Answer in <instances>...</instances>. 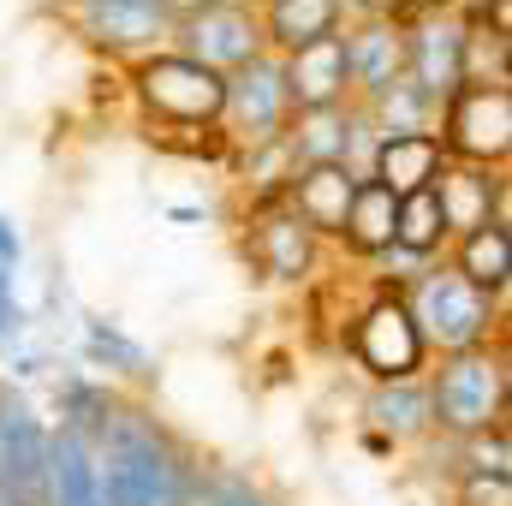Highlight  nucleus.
<instances>
[{
  "label": "nucleus",
  "mask_w": 512,
  "mask_h": 506,
  "mask_svg": "<svg viewBox=\"0 0 512 506\" xmlns=\"http://www.w3.org/2000/svg\"><path fill=\"white\" fill-rule=\"evenodd\" d=\"M96 471H102V501L108 506H197L203 483H209L167 441V429L131 405H120L114 429L96 441Z\"/></svg>",
  "instance_id": "1"
},
{
  "label": "nucleus",
  "mask_w": 512,
  "mask_h": 506,
  "mask_svg": "<svg viewBox=\"0 0 512 506\" xmlns=\"http://www.w3.org/2000/svg\"><path fill=\"white\" fill-rule=\"evenodd\" d=\"M405 310L429 346V358H453V352H477V346H501L507 340V298H489L477 292L465 274L441 262H423L411 280H405Z\"/></svg>",
  "instance_id": "2"
},
{
  "label": "nucleus",
  "mask_w": 512,
  "mask_h": 506,
  "mask_svg": "<svg viewBox=\"0 0 512 506\" xmlns=\"http://www.w3.org/2000/svg\"><path fill=\"white\" fill-rule=\"evenodd\" d=\"M423 387H429V423L447 441H471V435L507 429V340L435 358Z\"/></svg>",
  "instance_id": "3"
},
{
  "label": "nucleus",
  "mask_w": 512,
  "mask_h": 506,
  "mask_svg": "<svg viewBox=\"0 0 512 506\" xmlns=\"http://www.w3.org/2000/svg\"><path fill=\"white\" fill-rule=\"evenodd\" d=\"M131 72V96L143 108V120L155 137H173V131H203V137H221V102H227V78L185 60L179 48H161L149 60L126 66Z\"/></svg>",
  "instance_id": "4"
},
{
  "label": "nucleus",
  "mask_w": 512,
  "mask_h": 506,
  "mask_svg": "<svg viewBox=\"0 0 512 506\" xmlns=\"http://www.w3.org/2000/svg\"><path fill=\"white\" fill-rule=\"evenodd\" d=\"M393 12L405 24V84L441 108L465 84V6L417 0V6H393Z\"/></svg>",
  "instance_id": "5"
},
{
  "label": "nucleus",
  "mask_w": 512,
  "mask_h": 506,
  "mask_svg": "<svg viewBox=\"0 0 512 506\" xmlns=\"http://www.w3.org/2000/svg\"><path fill=\"white\" fill-rule=\"evenodd\" d=\"M72 36H84L108 60H149L173 42V12L179 0H60Z\"/></svg>",
  "instance_id": "6"
},
{
  "label": "nucleus",
  "mask_w": 512,
  "mask_h": 506,
  "mask_svg": "<svg viewBox=\"0 0 512 506\" xmlns=\"http://www.w3.org/2000/svg\"><path fill=\"white\" fill-rule=\"evenodd\" d=\"M185 60L209 66V72H239L245 60L268 54L262 48V18H256V0H179L173 12V42Z\"/></svg>",
  "instance_id": "7"
},
{
  "label": "nucleus",
  "mask_w": 512,
  "mask_h": 506,
  "mask_svg": "<svg viewBox=\"0 0 512 506\" xmlns=\"http://www.w3.org/2000/svg\"><path fill=\"white\" fill-rule=\"evenodd\" d=\"M435 137L447 161L465 167H507L512 155V90L507 84H459L435 108Z\"/></svg>",
  "instance_id": "8"
},
{
  "label": "nucleus",
  "mask_w": 512,
  "mask_h": 506,
  "mask_svg": "<svg viewBox=\"0 0 512 506\" xmlns=\"http://www.w3.org/2000/svg\"><path fill=\"white\" fill-rule=\"evenodd\" d=\"M346 352L358 358V370L376 381V387H387V381H423V370H429V346H423L405 298L387 292V286L352 316Z\"/></svg>",
  "instance_id": "9"
},
{
  "label": "nucleus",
  "mask_w": 512,
  "mask_h": 506,
  "mask_svg": "<svg viewBox=\"0 0 512 506\" xmlns=\"http://www.w3.org/2000/svg\"><path fill=\"white\" fill-rule=\"evenodd\" d=\"M286 120H292V96H286V72H280L274 54H256L239 72H227L221 143H233L239 155H256V149L280 143Z\"/></svg>",
  "instance_id": "10"
},
{
  "label": "nucleus",
  "mask_w": 512,
  "mask_h": 506,
  "mask_svg": "<svg viewBox=\"0 0 512 506\" xmlns=\"http://www.w3.org/2000/svg\"><path fill=\"white\" fill-rule=\"evenodd\" d=\"M340 42H346V72H352V108L376 102L405 78V24L393 0H352Z\"/></svg>",
  "instance_id": "11"
},
{
  "label": "nucleus",
  "mask_w": 512,
  "mask_h": 506,
  "mask_svg": "<svg viewBox=\"0 0 512 506\" xmlns=\"http://www.w3.org/2000/svg\"><path fill=\"white\" fill-rule=\"evenodd\" d=\"M0 506H48V423L0 393Z\"/></svg>",
  "instance_id": "12"
},
{
  "label": "nucleus",
  "mask_w": 512,
  "mask_h": 506,
  "mask_svg": "<svg viewBox=\"0 0 512 506\" xmlns=\"http://www.w3.org/2000/svg\"><path fill=\"white\" fill-rule=\"evenodd\" d=\"M280 149L292 167H316V161H346L358 173V149L370 161L376 149V131L364 120V108H298L286 131H280Z\"/></svg>",
  "instance_id": "13"
},
{
  "label": "nucleus",
  "mask_w": 512,
  "mask_h": 506,
  "mask_svg": "<svg viewBox=\"0 0 512 506\" xmlns=\"http://www.w3.org/2000/svg\"><path fill=\"white\" fill-rule=\"evenodd\" d=\"M251 262L268 274V280H280V286H298V280H310L316 274V262H322V239L280 203V197H262L251 215Z\"/></svg>",
  "instance_id": "14"
},
{
  "label": "nucleus",
  "mask_w": 512,
  "mask_h": 506,
  "mask_svg": "<svg viewBox=\"0 0 512 506\" xmlns=\"http://www.w3.org/2000/svg\"><path fill=\"white\" fill-rule=\"evenodd\" d=\"M364 173H352L346 161H316V167H292L286 185H280V203L316 233V239H340L346 227V209H352V191H358Z\"/></svg>",
  "instance_id": "15"
},
{
  "label": "nucleus",
  "mask_w": 512,
  "mask_h": 506,
  "mask_svg": "<svg viewBox=\"0 0 512 506\" xmlns=\"http://www.w3.org/2000/svg\"><path fill=\"white\" fill-rule=\"evenodd\" d=\"M435 203H441V221L453 239L489 227V221H507V167H465V161H447L441 179L429 185Z\"/></svg>",
  "instance_id": "16"
},
{
  "label": "nucleus",
  "mask_w": 512,
  "mask_h": 506,
  "mask_svg": "<svg viewBox=\"0 0 512 506\" xmlns=\"http://www.w3.org/2000/svg\"><path fill=\"white\" fill-rule=\"evenodd\" d=\"M286 72V96H292V114L298 108H352V72H346V42L340 30L286 54L280 60Z\"/></svg>",
  "instance_id": "17"
},
{
  "label": "nucleus",
  "mask_w": 512,
  "mask_h": 506,
  "mask_svg": "<svg viewBox=\"0 0 512 506\" xmlns=\"http://www.w3.org/2000/svg\"><path fill=\"white\" fill-rule=\"evenodd\" d=\"M447 167V149L435 131H405V137H376L370 161H364V179H376L393 197H411V191H429Z\"/></svg>",
  "instance_id": "18"
},
{
  "label": "nucleus",
  "mask_w": 512,
  "mask_h": 506,
  "mask_svg": "<svg viewBox=\"0 0 512 506\" xmlns=\"http://www.w3.org/2000/svg\"><path fill=\"white\" fill-rule=\"evenodd\" d=\"M256 18H262V48L274 60L334 36L346 24V0H256Z\"/></svg>",
  "instance_id": "19"
},
{
  "label": "nucleus",
  "mask_w": 512,
  "mask_h": 506,
  "mask_svg": "<svg viewBox=\"0 0 512 506\" xmlns=\"http://www.w3.org/2000/svg\"><path fill=\"white\" fill-rule=\"evenodd\" d=\"M48 506H108L102 501V471L96 447L72 429H48Z\"/></svg>",
  "instance_id": "20"
},
{
  "label": "nucleus",
  "mask_w": 512,
  "mask_h": 506,
  "mask_svg": "<svg viewBox=\"0 0 512 506\" xmlns=\"http://www.w3.org/2000/svg\"><path fill=\"white\" fill-rule=\"evenodd\" d=\"M447 268L465 274L477 292L507 298V280H512V233H507V221H489V227L453 239V245H447Z\"/></svg>",
  "instance_id": "21"
},
{
  "label": "nucleus",
  "mask_w": 512,
  "mask_h": 506,
  "mask_svg": "<svg viewBox=\"0 0 512 506\" xmlns=\"http://www.w3.org/2000/svg\"><path fill=\"white\" fill-rule=\"evenodd\" d=\"M364 417H370L376 441H387V447L417 441V435H435V423H429V387H423V381H387V387H370Z\"/></svg>",
  "instance_id": "22"
},
{
  "label": "nucleus",
  "mask_w": 512,
  "mask_h": 506,
  "mask_svg": "<svg viewBox=\"0 0 512 506\" xmlns=\"http://www.w3.org/2000/svg\"><path fill=\"white\" fill-rule=\"evenodd\" d=\"M447 245H453V233H447V221H441L435 191H411V197H399V215H393V251L387 256L423 268V262H441Z\"/></svg>",
  "instance_id": "23"
},
{
  "label": "nucleus",
  "mask_w": 512,
  "mask_h": 506,
  "mask_svg": "<svg viewBox=\"0 0 512 506\" xmlns=\"http://www.w3.org/2000/svg\"><path fill=\"white\" fill-rule=\"evenodd\" d=\"M393 215H399V197L382 191L376 179H358L352 191V209H346V227H340V245L364 262H382L393 251Z\"/></svg>",
  "instance_id": "24"
},
{
  "label": "nucleus",
  "mask_w": 512,
  "mask_h": 506,
  "mask_svg": "<svg viewBox=\"0 0 512 506\" xmlns=\"http://www.w3.org/2000/svg\"><path fill=\"white\" fill-rule=\"evenodd\" d=\"M120 405H126V399H114V387H108V381L72 376L66 387H60V429H72V435H84V441L96 447V441L114 429Z\"/></svg>",
  "instance_id": "25"
},
{
  "label": "nucleus",
  "mask_w": 512,
  "mask_h": 506,
  "mask_svg": "<svg viewBox=\"0 0 512 506\" xmlns=\"http://www.w3.org/2000/svg\"><path fill=\"white\" fill-rule=\"evenodd\" d=\"M364 120L376 137H405V131H435V102L423 96V90H411L405 78L382 90L376 102H364Z\"/></svg>",
  "instance_id": "26"
},
{
  "label": "nucleus",
  "mask_w": 512,
  "mask_h": 506,
  "mask_svg": "<svg viewBox=\"0 0 512 506\" xmlns=\"http://www.w3.org/2000/svg\"><path fill=\"white\" fill-rule=\"evenodd\" d=\"M84 358L90 364H108V370H120V376H149V352L126 340L114 322H90L84 328Z\"/></svg>",
  "instance_id": "27"
},
{
  "label": "nucleus",
  "mask_w": 512,
  "mask_h": 506,
  "mask_svg": "<svg viewBox=\"0 0 512 506\" xmlns=\"http://www.w3.org/2000/svg\"><path fill=\"white\" fill-rule=\"evenodd\" d=\"M453 506H512V471H459Z\"/></svg>",
  "instance_id": "28"
},
{
  "label": "nucleus",
  "mask_w": 512,
  "mask_h": 506,
  "mask_svg": "<svg viewBox=\"0 0 512 506\" xmlns=\"http://www.w3.org/2000/svg\"><path fill=\"white\" fill-rule=\"evenodd\" d=\"M18 256H24V245H18V233H12V221L0 215V274H6V268H18Z\"/></svg>",
  "instance_id": "29"
}]
</instances>
